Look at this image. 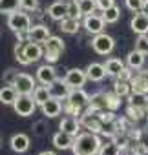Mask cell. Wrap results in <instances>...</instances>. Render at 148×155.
<instances>
[{
	"label": "cell",
	"instance_id": "6da1fadb",
	"mask_svg": "<svg viewBox=\"0 0 148 155\" xmlns=\"http://www.w3.org/2000/svg\"><path fill=\"white\" fill-rule=\"evenodd\" d=\"M101 146H103V142L99 139V133L82 131L73 140L71 151H73V155H99Z\"/></svg>",
	"mask_w": 148,
	"mask_h": 155
},
{
	"label": "cell",
	"instance_id": "7a4b0ae2",
	"mask_svg": "<svg viewBox=\"0 0 148 155\" xmlns=\"http://www.w3.org/2000/svg\"><path fill=\"white\" fill-rule=\"evenodd\" d=\"M44 57V48L37 42H31V40H26V42H17L15 46V58L18 60V64L22 66H28V64H33L37 62L39 58Z\"/></svg>",
	"mask_w": 148,
	"mask_h": 155
},
{
	"label": "cell",
	"instance_id": "3957f363",
	"mask_svg": "<svg viewBox=\"0 0 148 155\" xmlns=\"http://www.w3.org/2000/svg\"><path fill=\"white\" fill-rule=\"evenodd\" d=\"M8 28L17 33V35H24L29 31L31 28V18L28 13H22V11H15L11 15H8Z\"/></svg>",
	"mask_w": 148,
	"mask_h": 155
},
{
	"label": "cell",
	"instance_id": "277c9868",
	"mask_svg": "<svg viewBox=\"0 0 148 155\" xmlns=\"http://www.w3.org/2000/svg\"><path fill=\"white\" fill-rule=\"evenodd\" d=\"M62 51H64V40H62L60 37H53V35H51V37L44 42V58H46V62L55 64V62L60 58Z\"/></svg>",
	"mask_w": 148,
	"mask_h": 155
},
{
	"label": "cell",
	"instance_id": "5b68a950",
	"mask_svg": "<svg viewBox=\"0 0 148 155\" xmlns=\"http://www.w3.org/2000/svg\"><path fill=\"white\" fill-rule=\"evenodd\" d=\"M92 48L97 55H110L115 48V40H113V37H110L103 31L92 38Z\"/></svg>",
	"mask_w": 148,
	"mask_h": 155
},
{
	"label": "cell",
	"instance_id": "8992f818",
	"mask_svg": "<svg viewBox=\"0 0 148 155\" xmlns=\"http://www.w3.org/2000/svg\"><path fill=\"white\" fill-rule=\"evenodd\" d=\"M81 124L86 131H93V133H103V128H104V122L101 120V115L99 111H86L81 115Z\"/></svg>",
	"mask_w": 148,
	"mask_h": 155
},
{
	"label": "cell",
	"instance_id": "52a82bcc",
	"mask_svg": "<svg viewBox=\"0 0 148 155\" xmlns=\"http://www.w3.org/2000/svg\"><path fill=\"white\" fill-rule=\"evenodd\" d=\"M13 108H15V113L17 115L29 117V115H33V111L37 108V102H35L33 95H18V99L15 101Z\"/></svg>",
	"mask_w": 148,
	"mask_h": 155
},
{
	"label": "cell",
	"instance_id": "ba28073f",
	"mask_svg": "<svg viewBox=\"0 0 148 155\" xmlns=\"http://www.w3.org/2000/svg\"><path fill=\"white\" fill-rule=\"evenodd\" d=\"M82 28H84L88 33H92V35H99V33L104 31V28H106V20L103 18V15H95V13H92V15L84 17V20H82Z\"/></svg>",
	"mask_w": 148,
	"mask_h": 155
},
{
	"label": "cell",
	"instance_id": "9c48e42d",
	"mask_svg": "<svg viewBox=\"0 0 148 155\" xmlns=\"http://www.w3.org/2000/svg\"><path fill=\"white\" fill-rule=\"evenodd\" d=\"M15 90L18 91V95H33V91H35V79L31 75H28V73H18V77H17V81H15Z\"/></svg>",
	"mask_w": 148,
	"mask_h": 155
},
{
	"label": "cell",
	"instance_id": "30bf717a",
	"mask_svg": "<svg viewBox=\"0 0 148 155\" xmlns=\"http://www.w3.org/2000/svg\"><path fill=\"white\" fill-rule=\"evenodd\" d=\"M64 81H66V84L73 90V88H82L84 82L88 81V77H86V71H84V69L71 68V69H68V73H66V77H64Z\"/></svg>",
	"mask_w": 148,
	"mask_h": 155
},
{
	"label": "cell",
	"instance_id": "8fae6325",
	"mask_svg": "<svg viewBox=\"0 0 148 155\" xmlns=\"http://www.w3.org/2000/svg\"><path fill=\"white\" fill-rule=\"evenodd\" d=\"M37 81L40 84H44V86H49V84H53L57 81V69L53 68V64L46 62V64L39 66V69H37Z\"/></svg>",
	"mask_w": 148,
	"mask_h": 155
},
{
	"label": "cell",
	"instance_id": "7c38bea8",
	"mask_svg": "<svg viewBox=\"0 0 148 155\" xmlns=\"http://www.w3.org/2000/svg\"><path fill=\"white\" fill-rule=\"evenodd\" d=\"M49 37H51V35H49V28H48V26H42V24L31 26L29 31L26 33V38L31 40V42H37V44H44Z\"/></svg>",
	"mask_w": 148,
	"mask_h": 155
},
{
	"label": "cell",
	"instance_id": "4fadbf2b",
	"mask_svg": "<svg viewBox=\"0 0 148 155\" xmlns=\"http://www.w3.org/2000/svg\"><path fill=\"white\" fill-rule=\"evenodd\" d=\"M66 102L71 104V106H75V108H81V110H82L84 106H88V102H90V95H88L82 88H73V90L69 91Z\"/></svg>",
	"mask_w": 148,
	"mask_h": 155
},
{
	"label": "cell",
	"instance_id": "5bb4252c",
	"mask_svg": "<svg viewBox=\"0 0 148 155\" xmlns=\"http://www.w3.org/2000/svg\"><path fill=\"white\" fill-rule=\"evenodd\" d=\"M40 110H42V113H44L48 119H55V117H59V115L64 111V104L60 102V99L51 97L49 101H46V102L40 106Z\"/></svg>",
	"mask_w": 148,
	"mask_h": 155
},
{
	"label": "cell",
	"instance_id": "9a60e30c",
	"mask_svg": "<svg viewBox=\"0 0 148 155\" xmlns=\"http://www.w3.org/2000/svg\"><path fill=\"white\" fill-rule=\"evenodd\" d=\"M130 28L137 35H146V31H148V15L144 11H137L133 15V18L130 20Z\"/></svg>",
	"mask_w": 148,
	"mask_h": 155
},
{
	"label": "cell",
	"instance_id": "2e32d148",
	"mask_svg": "<svg viewBox=\"0 0 148 155\" xmlns=\"http://www.w3.org/2000/svg\"><path fill=\"white\" fill-rule=\"evenodd\" d=\"M104 110H108V93L104 91L93 93L88 102V111H104Z\"/></svg>",
	"mask_w": 148,
	"mask_h": 155
},
{
	"label": "cell",
	"instance_id": "e0dca14e",
	"mask_svg": "<svg viewBox=\"0 0 148 155\" xmlns=\"http://www.w3.org/2000/svg\"><path fill=\"white\" fill-rule=\"evenodd\" d=\"M81 120L77 119V117H64L62 120H60V124H59V130L60 131H66V133H69V135H73V137H77L79 133H81Z\"/></svg>",
	"mask_w": 148,
	"mask_h": 155
},
{
	"label": "cell",
	"instance_id": "ac0fdd59",
	"mask_svg": "<svg viewBox=\"0 0 148 155\" xmlns=\"http://www.w3.org/2000/svg\"><path fill=\"white\" fill-rule=\"evenodd\" d=\"M48 88H49L51 97L60 99V101H66V99H68V95H69V91H71V88L66 84V81H64V79H57V81H55L53 84H49Z\"/></svg>",
	"mask_w": 148,
	"mask_h": 155
},
{
	"label": "cell",
	"instance_id": "d6986e66",
	"mask_svg": "<svg viewBox=\"0 0 148 155\" xmlns=\"http://www.w3.org/2000/svg\"><path fill=\"white\" fill-rule=\"evenodd\" d=\"M73 140H75V137L69 135V133H66V131H60V130H59V131L53 135V139H51V142H53V146H55L57 150H71Z\"/></svg>",
	"mask_w": 148,
	"mask_h": 155
},
{
	"label": "cell",
	"instance_id": "ffe728a7",
	"mask_svg": "<svg viewBox=\"0 0 148 155\" xmlns=\"http://www.w3.org/2000/svg\"><path fill=\"white\" fill-rule=\"evenodd\" d=\"M106 75H108V73H106L104 64L92 62V64L86 68V77H88V81H92V82H101Z\"/></svg>",
	"mask_w": 148,
	"mask_h": 155
},
{
	"label": "cell",
	"instance_id": "44dd1931",
	"mask_svg": "<svg viewBox=\"0 0 148 155\" xmlns=\"http://www.w3.org/2000/svg\"><path fill=\"white\" fill-rule=\"evenodd\" d=\"M48 15H49V18L60 22L62 18L68 17V2H62V0H57V2H53V4L48 8Z\"/></svg>",
	"mask_w": 148,
	"mask_h": 155
},
{
	"label": "cell",
	"instance_id": "7402d4cb",
	"mask_svg": "<svg viewBox=\"0 0 148 155\" xmlns=\"http://www.w3.org/2000/svg\"><path fill=\"white\" fill-rule=\"evenodd\" d=\"M29 137L26 135V133H15L13 137H11V140H9V146H11V150L13 151H17V153H24V151H28L29 150Z\"/></svg>",
	"mask_w": 148,
	"mask_h": 155
},
{
	"label": "cell",
	"instance_id": "603a6c76",
	"mask_svg": "<svg viewBox=\"0 0 148 155\" xmlns=\"http://www.w3.org/2000/svg\"><path fill=\"white\" fill-rule=\"evenodd\" d=\"M132 91L137 93H148V73H137L133 75V79L130 81Z\"/></svg>",
	"mask_w": 148,
	"mask_h": 155
},
{
	"label": "cell",
	"instance_id": "cb8c5ba5",
	"mask_svg": "<svg viewBox=\"0 0 148 155\" xmlns=\"http://www.w3.org/2000/svg\"><path fill=\"white\" fill-rule=\"evenodd\" d=\"M18 99V91L15 90V86H2L0 88V102L2 104H8V106H13L15 101Z\"/></svg>",
	"mask_w": 148,
	"mask_h": 155
},
{
	"label": "cell",
	"instance_id": "d4e9b609",
	"mask_svg": "<svg viewBox=\"0 0 148 155\" xmlns=\"http://www.w3.org/2000/svg\"><path fill=\"white\" fill-rule=\"evenodd\" d=\"M144 55L146 53H143V51H139V49H133V51H130L128 53V57H126V62H128V66L132 68V69H141L143 66H144Z\"/></svg>",
	"mask_w": 148,
	"mask_h": 155
},
{
	"label": "cell",
	"instance_id": "484cf974",
	"mask_svg": "<svg viewBox=\"0 0 148 155\" xmlns=\"http://www.w3.org/2000/svg\"><path fill=\"white\" fill-rule=\"evenodd\" d=\"M79 28H81L79 18H69V17H66V18L60 20V29L64 33H68V35H75L79 31Z\"/></svg>",
	"mask_w": 148,
	"mask_h": 155
},
{
	"label": "cell",
	"instance_id": "4316f807",
	"mask_svg": "<svg viewBox=\"0 0 148 155\" xmlns=\"http://www.w3.org/2000/svg\"><path fill=\"white\" fill-rule=\"evenodd\" d=\"M104 68H106V73H108V75H112V77H117V75L123 71V68H124V62H123L121 58H108V60L104 62Z\"/></svg>",
	"mask_w": 148,
	"mask_h": 155
},
{
	"label": "cell",
	"instance_id": "83f0119b",
	"mask_svg": "<svg viewBox=\"0 0 148 155\" xmlns=\"http://www.w3.org/2000/svg\"><path fill=\"white\" fill-rule=\"evenodd\" d=\"M33 99H35V102H37V106H42L46 101H49L51 99V93H49V88L48 86H37L35 88V91H33Z\"/></svg>",
	"mask_w": 148,
	"mask_h": 155
},
{
	"label": "cell",
	"instance_id": "f1b7e54d",
	"mask_svg": "<svg viewBox=\"0 0 148 155\" xmlns=\"http://www.w3.org/2000/svg\"><path fill=\"white\" fill-rule=\"evenodd\" d=\"M128 104H132V106H135V108H146V104H148V95L146 93H137V91H132L130 95H128Z\"/></svg>",
	"mask_w": 148,
	"mask_h": 155
},
{
	"label": "cell",
	"instance_id": "f546056e",
	"mask_svg": "<svg viewBox=\"0 0 148 155\" xmlns=\"http://www.w3.org/2000/svg\"><path fill=\"white\" fill-rule=\"evenodd\" d=\"M77 4H79L82 17H88V15L95 13V9H97V0H77Z\"/></svg>",
	"mask_w": 148,
	"mask_h": 155
},
{
	"label": "cell",
	"instance_id": "4dcf8cb0",
	"mask_svg": "<svg viewBox=\"0 0 148 155\" xmlns=\"http://www.w3.org/2000/svg\"><path fill=\"white\" fill-rule=\"evenodd\" d=\"M20 9V0H0V13H15Z\"/></svg>",
	"mask_w": 148,
	"mask_h": 155
},
{
	"label": "cell",
	"instance_id": "1f68e13d",
	"mask_svg": "<svg viewBox=\"0 0 148 155\" xmlns=\"http://www.w3.org/2000/svg\"><path fill=\"white\" fill-rule=\"evenodd\" d=\"M113 91H115L119 97H128V95L132 93V84H130L128 81H121V79H117L115 84H113Z\"/></svg>",
	"mask_w": 148,
	"mask_h": 155
},
{
	"label": "cell",
	"instance_id": "d6a6232c",
	"mask_svg": "<svg viewBox=\"0 0 148 155\" xmlns=\"http://www.w3.org/2000/svg\"><path fill=\"white\" fill-rule=\"evenodd\" d=\"M99 155H121V146H119L115 140H112V139H110L106 144H103V146H101Z\"/></svg>",
	"mask_w": 148,
	"mask_h": 155
},
{
	"label": "cell",
	"instance_id": "836d02e7",
	"mask_svg": "<svg viewBox=\"0 0 148 155\" xmlns=\"http://www.w3.org/2000/svg\"><path fill=\"white\" fill-rule=\"evenodd\" d=\"M103 18L106 20V24H115L119 18H121V9L117 6H112L108 8L106 11H103Z\"/></svg>",
	"mask_w": 148,
	"mask_h": 155
},
{
	"label": "cell",
	"instance_id": "e575fe53",
	"mask_svg": "<svg viewBox=\"0 0 148 155\" xmlns=\"http://www.w3.org/2000/svg\"><path fill=\"white\" fill-rule=\"evenodd\" d=\"M144 113H146V111H144L143 108H135V106H132V104H128V108H126V119H128L130 122H137Z\"/></svg>",
	"mask_w": 148,
	"mask_h": 155
},
{
	"label": "cell",
	"instance_id": "d590c367",
	"mask_svg": "<svg viewBox=\"0 0 148 155\" xmlns=\"http://www.w3.org/2000/svg\"><path fill=\"white\" fill-rule=\"evenodd\" d=\"M17 77H18V71H17L15 68H8V69L4 71V75H2V81H4V84L13 86L15 81H17Z\"/></svg>",
	"mask_w": 148,
	"mask_h": 155
},
{
	"label": "cell",
	"instance_id": "8d00e7d4",
	"mask_svg": "<svg viewBox=\"0 0 148 155\" xmlns=\"http://www.w3.org/2000/svg\"><path fill=\"white\" fill-rule=\"evenodd\" d=\"M31 130H33V135L35 137H44L48 133V122L46 120H37V122H33Z\"/></svg>",
	"mask_w": 148,
	"mask_h": 155
},
{
	"label": "cell",
	"instance_id": "74e56055",
	"mask_svg": "<svg viewBox=\"0 0 148 155\" xmlns=\"http://www.w3.org/2000/svg\"><path fill=\"white\" fill-rule=\"evenodd\" d=\"M68 17L69 18H79L81 20V9H79V4L77 0H71V2H68Z\"/></svg>",
	"mask_w": 148,
	"mask_h": 155
},
{
	"label": "cell",
	"instance_id": "f35d334b",
	"mask_svg": "<svg viewBox=\"0 0 148 155\" xmlns=\"http://www.w3.org/2000/svg\"><path fill=\"white\" fill-rule=\"evenodd\" d=\"M135 140L144 148V150H148V128L146 130H139V131H135Z\"/></svg>",
	"mask_w": 148,
	"mask_h": 155
},
{
	"label": "cell",
	"instance_id": "ab89813d",
	"mask_svg": "<svg viewBox=\"0 0 148 155\" xmlns=\"http://www.w3.org/2000/svg\"><path fill=\"white\" fill-rule=\"evenodd\" d=\"M121 99H123V97H119L115 91H113V93H108V110L115 111V110L121 106Z\"/></svg>",
	"mask_w": 148,
	"mask_h": 155
},
{
	"label": "cell",
	"instance_id": "60d3db41",
	"mask_svg": "<svg viewBox=\"0 0 148 155\" xmlns=\"http://www.w3.org/2000/svg\"><path fill=\"white\" fill-rule=\"evenodd\" d=\"M20 9L22 11H37L39 0H20Z\"/></svg>",
	"mask_w": 148,
	"mask_h": 155
},
{
	"label": "cell",
	"instance_id": "b9f144b4",
	"mask_svg": "<svg viewBox=\"0 0 148 155\" xmlns=\"http://www.w3.org/2000/svg\"><path fill=\"white\" fill-rule=\"evenodd\" d=\"M135 49L143 51V53H148V37L146 35H139L137 40H135Z\"/></svg>",
	"mask_w": 148,
	"mask_h": 155
},
{
	"label": "cell",
	"instance_id": "7bdbcfd3",
	"mask_svg": "<svg viewBox=\"0 0 148 155\" xmlns=\"http://www.w3.org/2000/svg\"><path fill=\"white\" fill-rule=\"evenodd\" d=\"M124 4L130 11L137 13V11H143V4H144V0H124Z\"/></svg>",
	"mask_w": 148,
	"mask_h": 155
},
{
	"label": "cell",
	"instance_id": "ee69618b",
	"mask_svg": "<svg viewBox=\"0 0 148 155\" xmlns=\"http://www.w3.org/2000/svg\"><path fill=\"white\" fill-rule=\"evenodd\" d=\"M117 79H121V81H128V82H130V81L133 79V69H132L130 66H128V68H123V71L117 75Z\"/></svg>",
	"mask_w": 148,
	"mask_h": 155
},
{
	"label": "cell",
	"instance_id": "f6af8a7d",
	"mask_svg": "<svg viewBox=\"0 0 148 155\" xmlns=\"http://www.w3.org/2000/svg\"><path fill=\"white\" fill-rule=\"evenodd\" d=\"M64 113L66 115H69V117H79L81 115V108H75V106H71V104H68V102H64Z\"/></svg>",
	"mask_w": 148,
	"mask_h": 155
},
{
	"label": "cell",
	"instance_id": "bcb514c9",
	"mask_svg": "<svg viewBox=\"0 0 148 155\" xmlns=\"http://www.w3.org/2000/svg\"><path fill=\"white\" fill-rule=\"evenodd\" d=\"M112 6H115V0H97V9L101 11H106Z\"/></svg>",
	"mask_w": 148,
	"mask_h": 155
},
{
	"label": "cell",
	"instance_id": "7dc6e473",
	"mask_svg": "<svg viewBox=\"0 0 148 155\" xmlns=\"http://www.w3.org/2000/svg\"><path fill=\"white\" fill-rule=\"evenodd\" d=\"M39 155H57L55 151H49V150H44V151H40Z\"/></svg>",
	"mask_w": 148,
	"mask_h": 155
},
{
	"label": "cell",
	"instance_id": "c3c4849f",
	"mask_svg": "<svg viewBox=\"0 0 148 155\" xmlns=\"http://www.w3.org/2000/svg\"><path fill=\"white\" fill-rule=\"evenodd\" d=\"M143 11L148 15V0H144V4H143Z\"/></svg>",
	"mask_w": 148,
	"mask_h": 155
},
{
	"label": "cell",
	"instance_id": "681fc988",
	"mask_svg": "<svg viewBox=\"0 0 148 155\" xmlns=\"http://www.w3.org/2000/svg\"><path fill=\"white\" fill-rule=\"evenodd\" d=\"M141 155H148V150H144V151H143V153H141Z\"/></svg>",
	"mask_w": 148,
	"mask_h": 155
},
{
	"label": "cell",
	"instance_id": "f907efd6",
	"mask_svg": "<svg viewBox=\"0 0 148 155\" xmlns=\"http://www.w3.org/2000/svg\"><path fill=\"white\" fill-rule=\"evenodd\" d=\"M144 111H146V115H148V104H146V108H144Z\"/></svg>",
	"mask_w": 148,
	"mask_h": 155
},
{
	"label": "cell",
	"instance_id": "816d5d0a",
	"mask_svg": "<svg viewBox=\"0 0 148 155\" xmlns=\"http://www.w3.org/2000/svg\"><path fill=\"white\" fill-rule=\"evenodd\" d=\"M0 37H2V26H0Z\"/></svg>",
	"mask_w": 148,
	"mask_h": 155
},
{
	"label": "cell",
	"instance_id": "f5cc1de1",
	"mask_svg": "<svg viewBox=\"0 0 148 155\" xmlns=\"http://www.w3.org/2000/svg\"><path fill=\"white\" fill-rule=\"evenodd\" d=\"M62 2H71V0H62Z\"/></svg>",
	"mask_w": 148,
	"mask_h": 155
},
{
	"label": "cell",
	"instance_id": "db71d44e",
	"mask_svg": "<svg viewBox=\"0 0 148 155\" xmlns=\"http://www.w3.org/2000/svg\"><path fill=\"white\" fill-rule=\"evenodd\" d=\"M146 37H148V31H146Z\"/></svg>",
	"mask_w": 148,
	"mask_h": 155
},
{
	"label": "cell",
	"instance_id": "11a10c76",
	"mask_svg": "<svg viewBox=\"0 0 148 155\" xmlns=\"http://www.w3.org/2000/svg\"><path fill=\"white\" fill-rule=\"evenodd\" d=\"M130 155H133V153H130Z\"/></svg>",
	"mask_w": 148,
	"mask_h": 155
}]
</instances>
